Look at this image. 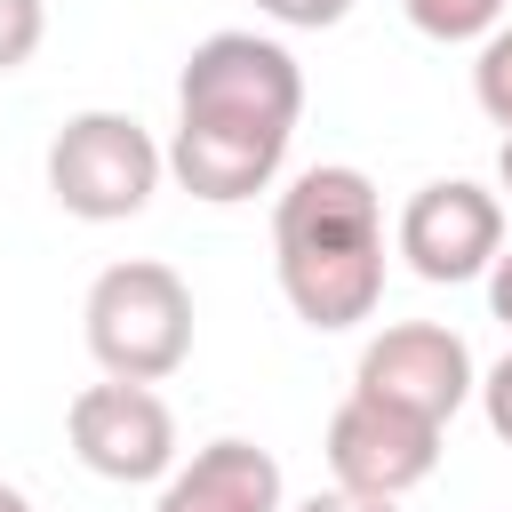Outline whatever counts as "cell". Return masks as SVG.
Returning a JSON list of instances; mask_svg holds the SVG:
<instances>
[{
	"mask_svg": "<svg viewBox=\"0 0 512 512\" xmlns=\"http://www.w3.org/2000/svg\"><path fill=\"white\" fill-rule=\"evenodd\" d=\"M304 112V72L280 40L264 32H208L184 72H176V136H168V176L208 200H256L296 136Z\"/></svg>",
	"mask_w": 512,
	"mask_h": 512,
	"instance_id": "6da1fadb",
	"label": "cell"
},
{
	"mask_svg": "<svg viewBox=\"0 0 512 512\" xmlns=\"http://www.w3.org/2000/svg\"><path fill=\"white\" fill-rule=\"evenodd\" d=\"M272 272L304 328L336 336L384 304V200L360 168H304L272 200Z\"/></svg>",
	"mask_w": 512,
	"mask_h": 512,
	"instance_id": "7a4b0ae2",
	"label": "cell"
},
{
	"mask_svg": "<svg viewBox=\"0 0 512 512\" xmlns=\"http://www.w3.org/2000/svg\"><path fill=\"white\" fill-rule=\"evenodd\" d=\"M80 328H88V352L104 376H128V384H160L192 360V288L160 264V256H128V264H104L88 280V304H80Z\"/></svg>",
	"mask_w": 512,
	"mask_h": 512,
	"instance_id": "3957f363",
	"label": "cell"
},
{
	"mask_svg": "<svg viewBox=\"0 0 512 512\" xmlns=\"http://www.w3.org/2000/svg\"><path fill=\"white\" fill-rule=\"evenodd\" d=\"M160 176H168V152L128 112H72L48 136V192L80 224H128V216H144V200L160 192Z\"/></svg>",
	"mask_w": 512,
	"mask_h": 512,
	"instance_id": "277c9868",
	"label": "cell"
},
{
	"mask_svg": "<svg viewBox=\"0 0 512 512\" xmlns=\"http://www.w3.org/2000/svg\"><path fill=\"white\" fill-rule=\"evenodd\" d=\"M392 248L432 288L480 280L496 264V248H504V200L488 184H472V176H432V184L408 192V208L392 224Z\"/></svg>",
	"mask_w": 512,
	"mask_h": 512,
	"instance_id": "5b68a950",
	"label": "cell"
},
{
	"mask_svg": "<svg viewBox=\"0 0 512 512\" xmlns=\"http://www.w3.org/2000/svg\"><path fill=\"white\" fill-rule=\"evenodd\" d=\"M64 432H72V456H80L96 480L144 488V480H168V472H176V416H168V400H160L152 384L104 376V384L72 392Z\"/></svg>",
	"mask_w": 512,
	"mask_h": 512,
	"instance_id": "8992f818",
	"label": "cell"
},
{
	"mask_svg": "<svg viewBox=\"0 0 512 512\" xmlns=\"http://www.w3.org/2000/svg\"><path fill=\"white\" fill-rule=\"evenodd\" d=\"M352 392L384 400V408H408L424 424H448L472 392H480V368H472V344L440 320H400L384 336H368L360 368H352Z\"/></svg>",
	"mask_w": 512,
	"mask_h": 512,
	"instance_id": "52a82bcc",
	"label": "cell"
},
{
	"mask_svg": "<svg viewBox=\"0 0 512 512\" xmlns=\"http://www.w3.org/2000/svg\"><path fill=\"white\" fill-rule=\"evenodd\" d=\"M432 464H440V424L408 408L344 392V408L328 416V472L352 496H408L416 480H432Z\"/></svg>",
	"mask_w": 512,
	"mask_h": 512,
	"instance_id": "ba28073f",
	"label": "cell"
},
{
	"mask_svg": "<svg viewBox=\"0 0 512 512\" xmlns=\"http://www.w3.org/2000/svg\"><path fill=\"white\" fill-rule=\"evenodd\" d=\"M152 512H288L280 456L256 448V440H208L192 464H176L160 480Z\"/></svg>",
	"mask_w": 512,
	"mask_h": 512,
	"instance_id": "9c48e42d",
	"label": "cell"
},
{
	"mask_svg": "<svg viewBox=\"0 0 512 512\" xmlns=\"http://www.w3.org/2000/svg\"><path fill=\"white\" fill-rule=\"evenodd\" d=\"M424 40H488L504 24V0H400Z\"/></svg>",
	"mask_w": 512,
	"mask_h": 512,
	"instance_id": "30bf717a",
	"label": "cell"
},
{
	"mask_svg": "<svg viewBox=\"0 0 512 512\" xmlns=\"http://www.w3.org/2000/svg\"><path fill=\"white\" fill-rule=\"evenodd\" d=\"M472 96H480V112L512 136V24H496V32L480 40V56H472Z\"/></svg>",
	"mask_w": 512,
	"mask_h": 512,
	"instance_id": "8fae6325",
	"label": "cell"
},
{
	"mask_svg": "<svg viewBox=\"0 0 512 512\" xmlns=\"http://www.w3.org/2000/svg\"><path fill=\"white\" fill-rule=\"evenodd\" d=\"M40 32H48V8H40V0H0V72L32 64Z\"/></svg>",
	"mask_w": 512,
	"mask_h": 512,
	"instance_id": "7c38bea8",
	"label": "cell"
},
{
	"mask_svg": "<svg viewBox=\"0 0 512 512\" xmlns=\"http://www.w3.org/2000/svg\"><path fill=\"white\" fill-rule=\"evenodd\" d=\"M272 24H288V32H328V24H344L352 16V0H256Z\"/></svg>",
	"mask_w": 512,
	"mask_h": 512,
	"instance_id": "4fadbf2b",
	"label": "cell"
},
{
	"mask_svg": "<svg viewBox=\"0 0 512 512\" xmlns=\"http://www.w3.org/2000/svg\"><path fill=\"white\" fill-rule=\"evenodd\" d=\"M480 408H488V432L512 448V352H504V360L480 376Z\"/></svg>",
	"mask_w": 512,
	"mask_h": 512,
	"instance_id": "5bb4252c",
	"label": "cell"
},
{
	"mask_svg": "<svg viewBox=\"0 0 512 512\" xmlns=\"http://www.w3.org/2000/svg\"><path fill=\"white\" fill-rule=\"evenodd\" d=\"M296 512H400V496H352V488H328V496H304Z\"/></svg>",
	"mask_w": 512,
	"mask_h": 512,
	"instance_id": "9a60e30c",
	"label": "cell"
},
{
	"mask_svg": "<svg viewBox=\"0 0 512 512\" xmlns=\"http://www.w3.org/2000/svg\"><path fill=\"white\" fill-rule=\"evenodd\" d=\"M488 312L512 328V248H496V264H488Z\"/></svg>",
	"mask_w": 512,
	"mask_h": 512,
	"instance_id": "2e32d148",
	"label": "cell"
},
{
	"mask_svg": "<svg viewBox=\"0 0 512 512\" xmlns=\"http://www.w3.org/2000/svg\"><path fill=\"white\" fill-rule=\"evenodd\" d=\"M0 512H32V496H24V488H8V480H0Z\"/></svg>",
	"mask_w": 512,
	"mask_h": 512,
	"instance_id": "e0dca14e",
	"label": "cell"
},
{
	"mask_svg": "<svg viewBox=\"0 0 512 512\" xmlns=\"http://www.w3.org/2000/svg\"><path fill=\"white\" fill-rule=\"evenodd\" d=\"M496 184L512 192V136H504V152H496Z\"/></svg>",
	"mask_w": 512,
	"mask_h": 512,
	"instance_id": "ac0fdd59",
	"label": "cell"
}]
</instances>
